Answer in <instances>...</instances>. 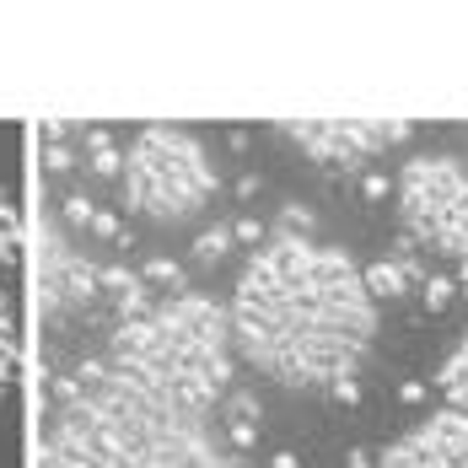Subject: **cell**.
Segmentation results:
<instances>
[{
	"label": "cell",
	"mask_w": 468,
	"mask_h": 468,
	"mask_svg": "<svg viewBox=\"0 0 468 468\" xmlns=\"http://www.w3.org/2000/svg\"><path fill=\"white\" fill-rule=\"evenodd\" d=\"M361 275H367V291H372V296H404V291L420 285V264H415V253L404 248L399 259H382V264L361 270Z\"/></svg>",
	"instance_id": "obj_8"
},
{
	"label": "cell",
	"mask_w": 468,
	"mask_h": 468,
	"mask_svg": "<svg viewBox=\"0 0 468 468\" xmlns=\"http://www.w3.org/2000/svg\"><path fill=\"white\" fill-rule=\"evenodd\" d=\"M377 468H468V410H441L404 431Z\"/></svg>",
	"instance_id": "obj_7"
},
{
	"label": "cell",
	"mask_w": 468,
	"mask_h": 468,
	"mask_svg": "<svg viewBox=\"0 0 468 468\" xmlns=\"http://www.w3.org/2000/svg\"><path fill=\"white\" fill-rule=\"evenodd\" d=\"M87 151H92V173H113V167H119V151H113V141H108V135H87Z\"/></svg>",
	"instance_id": "obj_10"
},
{
	"label": "cell",
	"mask_w": 468,
	"mask_h": 468,
	"mask_svg": "<svg viewBox=\"0 0 468 468\" xmlns=\"http://www.w3.org/2000/svg\"><path fill=\"white\" fill-rule=\"evenodd\" d=\"M65 216L87 227V221H92V199H81V194H70V199H65Z\"/></svg>",
	"instance_id": "obj_14"
},
{
	"label": "cell",
	"mask_w": 468,
	"mask_h": 468,
	"mask_svg": "<svg viewBox=\"0 0 468 468\" xmlns=\"http://www.w3.org/2000/svg\"><path fill=\"white\" fill-rule=\"evenodd\" d=\"M377 334V296L350 253L313 237H281L259 248L232 296L237 350L285 388L356 382Z\"/></svg>",
	"instance_id": "obj_1"
},
{
	"label": "cell",
	"mask_w": 468,
	"mask_h": 468,
	"mask_svg": "<svg viewBox=\"0 0 468 468\" xmlns=\"http://www.w3.org/2000/svg\"><path fill=\"white\" fill-rule=\"evenodd\" d=\"M281 130L313 162L339 167V173L372 162L377 151H388V145L410 141V124L404 119H285Z\"/></svg>",
	"instance_id": "obj_6"
},
{
	"label": "cell",
	"mask_w": 468,
	"mask_h": 468,
	"mask_svg": "<svg viewBox=\"0 0 468 468\" xmlns=\"http://www.w3.org/2000/svg\"><path fill=\"white\" fill-rule=\"evenodd\" d=\"M361 194H367V199H382V194H388V178H367V184H361Z\"/></svg>",
	"instance_id": "obj_17"
},
{
	"label": "cell",
	"mask_w": 468,
	"mask_h": 468,
	"mask_svg": "<svg viewBox=\"0 0 468 468\" xmlns=\"http://www.w3.org/2000/svg\"><path fill=\"white\" fill-rule=\"evenodd\" d=\"M11 372H16V356H11V345H5V334H0V388L11 382Z\"/></svg>",
	"instance_id": "obj_15"
},
{
	"label": "cell",
	"mask_w": 468,
	"mask_h": 468,
	"mask_svg": "<svg viewBox=\"0 0 468 468\" xmlns=\"http://www.w3.org/2000/svg\"><path fill=\"white\" fill-rule=\"evenodd\" d=\"M232 237H237V242H259V237H264V227H259V221H237Z\"/></svg>",
	"instance_id": "obj_16"
},
{
	"label": "cell",
	"mask_w": 468,
	"mask_h": 468,
	"mask_svg": "<svg viewBox=\"0 0 468 468\" xmlns=\"http://www.w3.org/2000/svg\"><path fill=\"white\" fill-rule=\"evenodd\" d=\"M350 468H377V463H372V452H350Z\"/></svg>",
	"instance_id": "obj_18"
},
{
	"label": "cell",
	"mask_w": 468,
	"mask_h": 468,
	"mask_svg": "<svg viewBox=\"0 0 468 468\" xmlns=\"http://www.w3.org/2000/svg\"><path fill=\"white\" fill-rule=\"evenodd\" d=\"M113 372L184 415H205L232 372V328L210 302L178 296L156 318L119 334Z\"/></svg>",
	"instance_id": "obj_3"
},
{
	"label": "cell",
	"mask_w": 468,
	"mask_h": 468,
	"mask_svg": "<svg viewBox=\"0 0 468 468\" xmlns=\"http://www.w3.org/2000/svg\"><path fill=\"white\" fill-rule=\"evenodd\" d=\"M76 382V404L59 415L48 441V468H227L205 441L199 420L184 415L119 372H87Z\"/></svg>",
	"instance_id": "obj_2"
},
{
	"label": "cell",
	"mask_w": 468,
	"mask_h": 468,
	"mask_svg": "<svg viewBox=\"0 0 468 468\" xmlns=\"http://www.w3.org/2000/svg\"><path fill=\"white\" fill-rule=\"evenodd\" d=\"M463 296H468V259H463Z\"/></svg>",
	"instance_id": "obj_20"
},
{
	"label": "cell",
	"mask_w": 468,
	"mask_h": 468,
	"mask_svg": "<svg viewBox=\"0 0 468 468\" xmlns=\"http://www.w3.org/2000/svg\"><path fill=\"white\" fill-rule=\"evenodd\" d=\"M420 291H425V307H431V313H441V307L452 302V291H458V285H452V281H441V275H436V281H425Z\"/></svg>",
	"instance_id": "obj_11"
},
{
	"label": "cell",
	"mask_w": 468,
	"mask_h": 468,
	"mask_svg": "<svg viewBox=\"0 0 468 468\" xmlns=\"http://www.w3.org/2000/svg\"><path fill=\"white\" fill-rule=\"evenodd\" d=\"M275 468H302V463H296V458H291V452H281V458H275Z\"/></svg>",
	"instance_id": "obj_19"
},
{
	"label": "cell",
	"mask_w": 468,
	"mask_h": 468,
	"mask_svg": "<svg viewBox=\"0 0 468 468\" xmlns=\"http://www.w3.org/2000/svg\"><path fill=\"white\" fill-rule=\"evenodd\" d=\"M227 242H232V232H205L199 242H194V253L210 264V259H221V253H227Z\"/></svg>",
	"instance_id": "obj_12"
},
{
	"label": "cell",
	"mask_w": 468,
	"mask_h": 468,
	"mask_svg": "<svg viewBox=\"0 0 468 468\" xmlns=\"http://www.w3.org/2000/svg\"><path fill=\"white\" fill-rule=\"evenodd\" d=\"M281 227H285V232H296V237H307V232H313V216H307L302 205H285V210H281Z\"/></svg>",
	"instance_id": "obj_13"
},
{
	"label": "cell",
	"mask_w": 468,
	"mask_h": 468,
	"mask_svg": "<svg viewBox=\"0 0 468 468\" xmlns=\"http://www.w3.org/2000/svg\"><path fill=\"white\" fill-rule=\"evenodd\" d=\"M124 188H130V205L141 216L178 221V216H194L216 194V167L205 162L199 141L184 130H145L130 151Z\"/></svg>",
	"instance_id": "obj_4"
},
{
	"label": "cell",
	"mask_w": 468,
	"mask_h": 468,
	"mask_svg": "<svg viewBox=\"0 0 468 468\" xmlns=\"http://www.w3.org/2000/svg\"><path fill=\"white\" fill-rule=\"evenodd\" d=\"M436 388H441V399H447V410H468V339L441 361V372H436Z\"/></svg>",
	"instance_id": "obj_9"
},
{
	"label": "cell",
	"mask_w": 468,
	"mask_h": 468,
	"mask_svg": "<svg viewBox=\"0 0 468 468\" xmlns=\"http://www.w3.org/2000/svg\"><path fill=\"white\" fill-rule=\"evenodd\" d=\"M399 216L410 242L468 259V167L458 156H415L399 173Z\"/></svg>",
	"instance_id": "obj_5"
}]
</instances>
